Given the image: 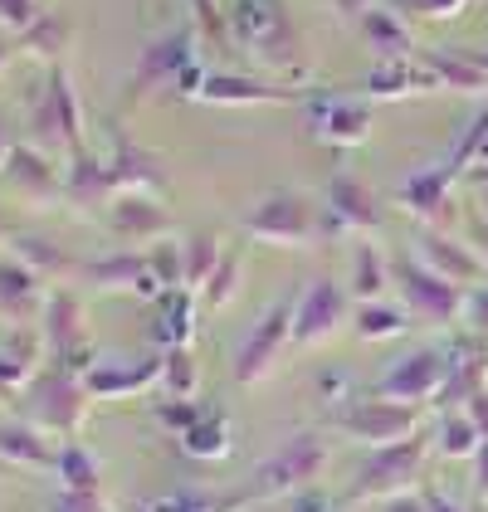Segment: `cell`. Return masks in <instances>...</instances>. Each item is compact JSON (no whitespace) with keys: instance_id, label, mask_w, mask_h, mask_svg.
Instances as JSON below:
<instances>
[{"instance_id":"cell-49","label":"cell","mask_w":488,"mask_h":512,"mask_svg":"<svg viewBox=\"0 0 488 512\" xmlns=\"http://www.w3.org/2000/svg\"><path fill=\"white\" fill-rule=\"evenodd\" d=\"M420 15H454V10H464L469 0H410Z\"/></svg>"},{"instance_id":"cell-8","label":"cell","mask_w":488,"mask_h":512,"mask_svg":"<svg viewBox=\"0 0 488 512\" xmlns=\"http://www.w3.org/2000/svg\"><path fill=\"white\" fill-rule=\"evenodd\" d=\"M196 64H201L196 30H171V35H162L157 44L142 49V59H137V69H132L127 103H142V98L157 93V88H176V79H181L186 69H196Z\"/></svg>"},{"instance_id":"cell-22","label":"cell","mask_w":488,"mask_h":512,"mask_svg":"<svg viewBox=\"0 0 488 512\" xmlns=\"http://www.w3.org/2000/svg\"><path fill=\"white\" fill-rule=\"evenodd\" d=\"M5 254L20 259V264H25L30 274H40L44 283H69V278H79V269H83L64 244H54L49 235H30V230L5 239Z\"/></svg>"},{"instance_id":"cell-28","label":"cell","mask_w":488,"mask_h":512,"mask_svg":"<svg viewBox=\"0 0 488 512\" xmlns=\"http://www.w3.org/2000/svg\"><path fill=\"white\" fill-rule=\"evenodd\" d=\"M44 98H49V108H54V118H59L64 152H69V157L83 152V98H79V88H74V74H69L64 64H54V69H49V79H44Z\"/></svg>"},{"instance_id":"cell-52","label":"cell","mask_w":488,"mask_h":512,"mask_svg":"<svg viewBox=\"0 0 488 512\" xmlns=\"http://www.w3.org/2000/svg\"><path fill=\"white\" fill-rule=\"evenodd\" d=\"M318 391H323V395H337V391H342V371H323Z\"/></svg>"},{"instance_id":"cell-51","label":"cell","mask_w":488,"mask_h":512,"mask_svg":"<svg viewBox=\"0 0 488 512\" xmlns=\"http://www.w3.org/2000/svg\"><path fill=\"white\" fill-rule=\"evenodd\" d=\"M469 415H474V425H479V430H484V439H488V386L469 400Z\"/></svg>"},{"instance_id":"cell-18","label":"cell","mask_w":488,"mask_h":512,"mask_svg":"<svg viewBox=\"0 0 488 512\" xmlns=\"http://www.w3.org/2000/svg\"><path fill=\"white\" fill-rule=\"evenodd\" d=\"M445 376H449V361L440 352H410L381 376L376 395L401 400V405H420V400H430V395L445 391Z\"/></svg>"},{"instance_id":"cell-31","label":"cell","mask_w":488,"mask_h":512,"mask_svg":"<svg viewBox=\"0 0 488 512\" xmlns=\"http://www.w3.org/2000/svg\"><path fill=\"white\" fill-rule=\"evenodd\" d=\"M64 200L69 205H108L113 191H108V171H103V157H88V147L69 157V171H64Z\"/></svg>"},{"instance_id":"cell-57","label":"cell","mask_w":488,"mask_h":512,"mask_svg":"<svg viewBox=\"0 0 488 512\" xmlns=\"http://www.w3.org/2000/svg\"><path fill=\"white\" fill-rule=\"evenodd\" d=\"M386 512H430V508H420V503H391Z\"/></svg>"},{"instance_id":"cell-35","label":"cell","mask_w":488,"mask_h":512,"mask_svg":"<svg viewBox=\"0 0 488 512\" xmlns=\"http://www.w3.org/2000/svg\"><path fill=\"white\" fill-rule=\"evenodd\" d=\"M410 327L406 308H396V303H362L357 313H352V332L362 337V342H386V337H401Z\"/></svg>"},{"instance_id":"cell-14","label":"cell","mask_w":488,"mask_h":512,"mask_svg":"<svg viewBox=\"0 0 488 512\" xmlns=\"http://www.w3.org/2000/svg\"><path fill=\"white\" fill-rule=\"evenodd\" d=\"M196 103H205V108H284V103H298V88L215 69V74H205Z\"/></svg>"},{"instance_id":"cell-50","label":"cell","mask_w":488,"mask_h":512,"mask_svg":"<svg viewBox=\"0 0 488 512\" xmlns=\"http://www.w3.org/2000/svg\"><path fill=\"white\" fill-rule=\"evenodd\" d=\"M293 512H327V498L313 493V488H303V493H293Z\"/></svg>"},{"instance_id":"cell-34","label":"cell","mask_w":488,"mask_h":512,"mask_svg":"<svg viewBox=\"0 0 488 512\" xmlns=\"http://www.w3.org/2000/svg\"><path fill=\"white\" fill-rule=\"evenodd\" d=\"M69 44H74V30H69L59 15H44L35 30H25V35L15 40V49L30 54V59H40V64H64Z\"/></svg>"},{"instance_id":"cell-23","label":"cell","mask_w":488,"mask_h":512,"mask_svg":"<svg viewBox=\"0 0 488 512\" xmlns=\"http://www.w3.org/2000/svg\"><path fill=\"white\" fill-rule=\"evenodd\" d=\"M449 186H454V171L449 166H435V171H420V176H406L401 181V210H410L415 220H425V225H449Z\"/></svg>"},{"instance_id":"cell-63","label":"cell","mask_w":488,"mask_h":512,"mask_svg":"<svg viewBox=\"0 0 488 512\" xmlns=\"http://www.w3.org/2000/svg\"><path fill=\"white\" fill-rule=\"evenodd\" d=\"M40 5H44V0H40Z\"/></svg>"},{"instance_id":"cell-11","label":"cell","mask_w":488,"mask_h":512,"mask_svg":"<svg viewBox=\"0 0 488 512\" xmlns=\"http://www.w3.org/2000/svg\"><path fill=\"white\" fill-rule=\"evenodd\" d=\"M79 283L93 288V293H103V298H122V293L127 298H162V288H157L152 264H147L142 249H118V254H103V259L83 264Z\"/></svg>"},{"instance_id":"cell-7","label":"cell","mask_w":488,"mask_h":512,"mask_svg":"<svg viewBox=\"0 0 488 512\" xmlns=\"http://www.w3.org/2000/svg\"><path fill=\"white\" fill-rule=\"evenodd\" d=\"M103 171H108V191L113 200L118 196H166V181H171V171H166V161L157 152H147L142 142H132L127 132L113 127V142H108V152H103Z\"/></svg>"},{"instance_id":"cell-36","label":"cell","mask_w":488,"mask_h":512,"mask_svg":"<svg viewBox=\"0 0 488 512\" xmlns=\"http://www.w3.org/2000/svg\"><path fill=\"white\" fill-rule=\"evenodd\" d=\"M391 283H396V278H391V264L381 259V249L362 244L357 259H352V293H357L362 303H381Z\"/></svg>"},{"instance_id":"cell-61","label":"cell","mask_w":488,"mask_h":512,"mask_svg":"<svg viewBox=\"0 0 488 512\" xmlns=\"http://www.w3.org/2000/svg\"><path fill=\"white\" fill-rule=\"evenodd\" d=\"M5 239H10V235H5V220H0V244H5Z\"/></svg>"},{"instance_id":"cell-27","label":"cell","mask_w":488,"mask_h":512,"mask_svg":"<svg viewBox=\"0 0 488 512\" xmlns=\"http://www.w3.org/2000/svg\"><path fill=\"white\" fill-rule=\"evenodd\" d=\"M362 40L371 44V54L376 59H410V49H415V40H410V25L406 15L391 5V0H381V5H371L362 20Z\"/></svg>"},{"instance_id":"cell-10","label":"cell","mask_w":488,"mask_h":512,"mask_svg":"<svg viewBox=\"0 0 488 512\" xmlns=\"http://www.w3.org/2000/svg\"><path fill=\"white\" fill-rule=\"evenodd\" d=\"M347 322H352L347 293H342L332 278H313V283L303 288V298H293V347L332 342Z\"/></svg>"},{"instance_id":"cell-38","label":"cell","mask_w":488,"mask_h":512,"mask_svg":"<svg viewBox=\"0 0 488 512\" xmlns=\"http://www.w3.org/2000/svg\"><path fill=\"white\" fill-rule=\"evenodd\" d=\"M240 288H244V264L235 254H225L220 269H215L210 283H205V308H210V313H225V308L240 298Z\"/></svg>"},{"instance_id":"cell-21","label":"cell","mask_w":488,"mask_h":512,"mask_svg":"<svg viewBox=\"0 0 488 512\" xmlns=\"http://www.w3.org/2000/svg\"><path fill=\"white\" fill-rule=\"evenodd\" d=\"M415 259L430 264L435 274H445L449 283H459V288L484 283V259H479L474 249H464L459 239L435 235V230H420V235H415Z\"/></svg>"},{"instance_id":"cell-29","label":"cell","mask_w":488,"mask_h":512,"mask_svg":"<svg viewBox=\"0 0 488 512\" xmlns=\"http://www.w3.org/2000/svg\"><path fill=\"white\" fill-rule=\"evenodd\" d=\"M415 459H420V444H415V439L386 444L381 454H371L366 473L357 478V498H366V493H381V488H396V483H406L410 469H415Z\"/></svg>"},{"instance_id":"cell-15","label":"cell","mask_w":488,"mask_h":512,"mask_svg":"<svg viewBox=\"0 0 488 512\" xmlns=\"http://www.w3.org/2000/svg\"><path fill=\"white\" fill-rule=\"evenodd\" d=\"M337 425L352 434V439H362V444L386 449V444H401V439L415 434V405H401V400L376 395V400H366V405L342 410V415H337Z\"/></svg>"},{"instance_id":"cell-48","label":"cell","mask_w":488,"mask_h":512,"mask_svg":"<svg viewBox=\"0 0 488 512\" xmlns=\"http://www.w3.org/2000/svg\"><path fill=\"white\" fill-rule=\"evenodd\" d=\"M15 391H25V381H20V376H15V366L0 356V405H5V400H10Z\"/></svg>"},{"instance_id":"cell-59","label":"cell","mask_w":488,"mask_h":512,"mask_svg":"<svg viewBox=\"0 0 488 512\" xmlns=\"http://www.w3.org/2000/svg\"><path fill=\"white\" fill-rule=\"evenodd\" d=\"M430 512H454V508H445V503H425Z\"/></svg>"},{"instance_id":"cell-9","label":"cell","mask_w":488,"mask_h":512,"mask_svg":"<svg viewBox=\"0 0 488 512\" xmlns=\"http://www.w3.org/2000/svg\"><path fill=\"white\" fill-rule=\"evenodd\" d=\"M381 225V205L371 196V186L357 181L352 171H337L327 181V200L323 215H318V235L323 239H342V235H362Z\"/></svg>"},{"instance_id":"cell-12","label":"cell","mask_w":488,"mask_h":512,"mask_svg":"<svg viewBox=\"0 0 488 512\" xmlns=\"http://www.w3.org/2000/svg\"><path fill=\"white\" fill-rule=\"evenodd\" d=\"M376 108L371 98H313L308 103V132L323 147H362L371 137Z\"/></svg>"},{"instance_id":"cell-45","label":"cell","mask_w":488,"mask_h":512,"mask_svg":"<svg viewBox=\"0 0 488 512\" xmlns=\"http://www.w3.org/2000/svg\"><path fill=\"white\" fill-rule=\"evenodd\" d=\"M49 512H113V508L103 503V493H74V488H64V493L49 503Z\"/></svg>"},{"instance_id":"cell-24","label":"cell","mask_w":488,"mask_h":512,"mask_svg":"<svg viewBox=\"0 0 488 512\" xmlns=\"http://www.w3.org/2000/svg\"><path fill=\"white\" fill-rule=\"evenodd\" d=\"M0 459H5L10 469H35V473L59 469V449L49 444V430L30 425V420L0 425Z\"/></svg>"},{"instance_id":"cell-58","label":"cell","mask_w":488,"mask_h":512,"mask_svg":"<svg viewBox=\"0 0 488 512\" xmlns=\"http://www.w3.org/2000/svg\"><path fill=\"white\" fill-rule=\"evenodd\" d=\"M479 210H484V225H488V181H484V191H479Z\"/></svg>"},{"instance_id":"cell-30","label":"cell","mask_w":488,"mask_h":512,"mask_svg":"<svg viewBox=\"0 0 488 512\" xmlns=\"http://www.w3.org/2000/svg\"><path fill=\"white\" fill-rule=\"evenodd\" d=\"M425 69L440 79V88L464 93V98H488V74L464 54V49H435L425 54Z\"/></svg>"},{"instance_id":"cell-39","label":"cell","mask_w":488,"mask_h":512,"mask_svg":"<svg viewBox=\"0 0 488 512\" xmlns=\"http://www.w3.org/2000/svg\"><path fill=\"white\" fill-rule=\"evenodd\" d=\"M196 381H201V371H196V352H191V347H171V352H162L166 395H196Z\"/></svg>"},{"instance_id":"cell-62","label":"cell","mask_w":488,"mask_h":512,"mask_svg":"<svg viewBox=\"0 0 488 512\" xmlns=\"http://www.w3.org/2000/svg\"><path fill=\"white\" fill-rule=\"evenodd\" d=\"M5 473H10V464H5V459H0V478H5Z\"/></svg>"},{"instance_id":"cell-3","label":"cell","mask_w":488,"mask_h":512,"mask_svg":"<svg viewBox=\"0 0 488 512\" xmlns=\"http://www.w3.org/2000/svg\"><path fill=\"white\" fill-rule=\"evenodd\" d=\"M40 332L49 342V356L64 361L69 371H88L98 366V352H93V327H88V308L69 288H49V303L40 313Z\"/></svg>"},{"instance_id":"cell-1","label":"cell","mask_w":488,"mask_h":512,"mask_svg":"<svg viewBox=\"0 0 488 512\" xmlns=\"http://www.w3.org/2000/svg\"><path fill=\"white\" fill-rule=\"evenodd\" d=\"M225 20H230L235 49H244L259 69L308 83V49L288 20L284 0H225Z\"/></svg>"},{"instance_id":"cell-13","label":"cell","mask_w":488,"mask_h":512,"mask_svg":"<svg viewBox=\"0 0 488 512\" xmlns=\"http://www.w3.org/2000/svg\"><path fill=\"white\" fill-rule=\"evenodd\" d=\"M327 464V449L323 439H313V434H298V439H288L284 449L259 469V493L264 498H279V493H303V488H313V478L323 473Z\"/></svg>"},{"instance_id":"cell-44","label":"cell","mask_w":488,"mask_h":512,"mask_svg":"<svg viewBox=\"0 0 488 512\" xmlns=\"http://www.w3.org/2000/svg\"><path fill=\"white\" fill-rule=\"evenodd\" d=\"M44 20V5L40 0H0V30L5 35H25V30H35Z\"/></svg>"},{"instance_id":"cell-55","label":"cell","mask_w":488,"mask_h":512,"mask_svg":"<svg viewBox=\"0 0 488 512\" xmlns=\"http://www.w3.org/2000/svg\"><path fill=\"white\" fill-rule=\"evenodd\" d=\"M469 176H479V181H488V147H484V152H479V161L469 166Z\"/></svg>"},{"instance_id":"cell-25","label":"cell","mask_w":488,"mask_h":512,"mask_svg":"<svg viewBox=\"0 0 488 512\" xmlns=\"http://www.w3.org/2000/svg\"><path fill=\"white\" fill-rule=\"evenodd\" d=\"M5 176H10L30 200H59L64 196V176L54 171L49 152H40L35 142H15V147H10Z\"/></svg>"},{"instance_id":"cell-47","label":"cell","mask_w":488,"mask_h":512,"mask_svg":"<svg viewBox=\"0 0 488 512\" xmlns=\"http://www.w3.org/2000/svg\"><path fill=\"white\" fill-rule=\"evenodd\" d=\"M327 5H332L342 20H362L366 10H371V5H381V0H327Z\"/></svg>"},{"instance_id":"cell-42","label":"cell","mask_w":488,"mask_h":512,"mask_svg":"<svg viewBox=\"0 0 488 512\" xmlns=\"http://www.w3.org/2000/svg\"><path fill=\"white\" fill-rule=\"evenodd\" d=\"M479 439H484V430L474 425V415H445V420H440V449L454 454V459H459V454H474Z\"/></svg>"},{"instance_id":"cell-41","label":"cell","mask_w":488,"mask_h":512,"mask_svg":"<svg viewBox=\"0 0 488 512\" xmlns=\"http://www.w3.org/2000/svg\"><path fill=\"white\" fill-rule=\"evenodd\" d=\"M147 264H152V278H157V288H162V293H171V288H186L181 244H152V249H147Z\"/></svg>"},{"instance_id":"cell-19","label":"cell","mask_w":488,"mask_h":512,"mask_svg":"<svg viewBox=\"0 0 488 512\" xmlns=\"http://www.w3.org/2000/svg\"><path fill=\"white\" fill-rule=\"evenodd\" d=\"M157 308H152V322H147V332H152V347L157 352H171V347H191V337H196V322H201V298L191 293V288H171L162 298H152Z\"/></svg>"},{"instance_id":"cell-60","label":"cell","mask_w":488,"mask_h":512,"mask_svg":"<svg viewBox=\"0 0 488 512\" xmlns=\"http://www.w3.org/2000/svg\"><path fill=\"white\" fill-rule=\"evenodd\" d=\"M484 483H488V444H484Z\"/></svg>"},{"instance_id":"cell-2","label":"cell","mask_w":488,"mask_h":512,"mask_svg":"<svg viewBox=\"0 0 488 512\" xmlns=\"http://www.w3.org/2000/svg\"><path fill=\"white\" fill-rule=\"evenodd\" d=\"M88 400L93 395H88L79 371H69L64 361L49 356V366L30 381V425L74 439L83 430V420H88Z\"/></svg>"},{"instance_id":"cell-16","label":"cell","mask_w":488,"mask_h":512,"mask_svg":"<svg viewBox=\"0 0 488 512\" xmlns=\"http://www.w3.org/2000/svg\"><path fill=\"white\" fill-rule=\"evenodd\" d=\"M103 215H108V235L122 239L127 249H152L171 230V215L157 196H118L103 205Z\"/></svg>"},{"instance_id":"cell-26","label":"cell","mask_w":488,"mask_h":512,"mask_svg":"<svg viewBox=\"0 0 488 512\" xmlns=\"http://www.w3.org/2000/svg\"><path fill=\"white\" fill-rule=\"evenodd\" d=\"M440 79L425 69V64H410V59H381L362 83V98L371 103H386V98H410V93H435Z\"/></svg>"},{"instance_id":"cell-53","label":"cell","mask_w":488,"mask_h":512,"mask_svg":"<svg viewBox=\"0 0 488 512\" xmlns=\"http://www.w3.org/2000/svg\"><path fill=\"white\" fill-rule=\"evenodd\" d=\"M15 54H20V49H15V44H10L5 35H0V74L10 69V59H15Z\"/></svg>"},{"instance_id":"cell-32","label":"cell","mask_w":488,"mask_h":512,"mask_svg":"<svg viewBox=\"0 0 488 512\" xmlns=\"http://www.w3.org/2000/svg\"><path fill=\"white\" fill-rule=\"evenodd\" d=\"M181 449H186L191 459H201V464H220V459H230V420L210 405L201 420L181 434Z\"/></svg>"},{"instance_id":"cell-43","label":"cell","mask_w":488,"mask_h":512,"mask_svg":"<svg viewBox=\"0 0 488 512\" xmlns=\"http://www.w3.org/2000/svg\"><path fill=\"white\" fill-rule=\"evenodd\" d=\"M201 415H205V410L191 400V395H166L162 405H157V425H162V430H171V434H186L196 420H201Z\"/></svg>"},{"instance_id":"cell-37","label":"cell","mask_w":488,"mask_h":512,"mask_svg":"<svg viewBox=\"0 0 488 512\" xmlns=\"http://www.w3.org/2000/svg\"><path fill=\"white\" fill-rule=\"evenodd\" d=\"M220 259H225V244L215 235H191L181 244V264H186V288L191 293H205V283L210 274L220 269Z\"/></svg>"},{"instance_id":"cell-4","label":"cell","mask_w":488,"mask_h":512,"mask_svg":"<svg viewBox=\"0 0 488 512\" xmlns=\"http://www.w3.org/2000/svg\"><path fill=\"white\" fill-rule=\"evenodd\" d=\"M318 205L308 196H293V191H279V196L259 200L249 215H244V235L259 239V244H279V249H303L318 235Z\"/></svg>"},{"instance_id":"cell-17","label":"cell","mask_w":488,"mask_h":512,"mask_svg":"<svg viewBox=\"0 0 488 512\" xmlns=\"http://www.w3.org/2000/svg\"><path fill=\"white\" fill-rule=\"evenodd\" d=\"M162 381V352L142 356V361H118V356H103L98 366L83 371V386L93 400H132V395L152 391Z\"/></svg>"},{"instance_id":"cell-46","label":"cell","mask_w":488,"mask_h":512,"mask_svg":"<svg viewBox=\"0 0 488 512\" xmlns=\"http://www.w3.org/2000/svg\"><path fill=\"white\" fill-rule=\"evenodd\" d=\"M464 317L474 322V332H479V337H488V288H479V293L469 298V308H464Z\"/></svg>"},{"instance_id":"cell-33","label":"cell","mask_w":488,"mask_h":512,"mask_svg":"<svg viewBox=\"0 0 488 512\" xmlns=\"http://www.w3.org/2000/svg\"><path fill=\"white\" fill-rule=\"evenodd\" d=\"M54 478L64 488H74V493H103V464H98L93 449H83L79 439L59 444V469H54Z\"/></svg>"},{"instance_id":"cell-5","label":"cell","mask_w":488,"mask_h":512,"mask_svg":"<svg viewBox=\"0 0 488 512\" xmlns=\"http://www.w3.org/2000/svg\"><path fill=\"white\" fill-rule=\"evenodd\" d=\"M293 352V303H274L269 313L254 322V332L244 337L235 356V381L240 386H264Z\"/></svg>"},{"instance_id":"cell-56","label":"cell","mask_w":488,"mask_h":512,"mask_svg":"<svg viewBox=\"0 0 488 512\" xmlns=\"http://www.w3.org/2000/svg\"><path fill=\"white\" fill-rule=\"evenodd\" d=\"M464 54H469V59H474V64L488 74V49H464Z\"/></svg>"},{"instance_id":"cell-40","label":"cell","mask_w":488,"mask_h":512,"mask_svg":"<svg viewBox=\"0 0 488 512\" xmlns=\"http://www.w3.org/2000/svg\"><path fill=\"white\" fill-rule=\"evenodd\" d=\"M484 147H488V103H484V113L464 127V137L454 142V152H449L445 166L454 171V176H459V171H469V166L479 161V152H484Z\"/></svg>"},{"instance_id":"cell-20","label":"cell","mask_w":488,"mask_h":512,"mask_svg":"<svg viewBox=\"0 0 488 512\" xmlns=\"http://www.w3.org/2000/svg\"><path fill=\"white\" fill-rule=\"evenodd\" d=\"M44 278L30 274L20 259H0V322H10V327H25V322H35L44 313Z\"/></svg>"},{"instance_id":"cell-54","label":"cell","mask_w":488,"mask_h":512,"mask_svg":"<svg viewBox=\"0 0 488 512\" xmlns=\"http://www.w3.org/2000/svg\"><path fill=\"white\" fill-rule=\"evenodd\" d=\"M10 147H15V142H10V132H5V122H0V171H5V161H10Z\"/></svg>"},{"instance_id":"cell-6","label":"cell","mask_w":488,"mask_h":512,"mask_svg":"<svg viewBox=\"0 0 488 512\" xmlns=\"http://www.w3.org/2000/svg\"><path fill=\"white\" fill-rule=\"evenodd\" d=\"M391 278H396V288H401V303H406L415 317H425V322H459L464 308H469L464 288L449 283L445 274H435V269L420 264V259L391 264Z\"/></svg>"}]
</instances>
